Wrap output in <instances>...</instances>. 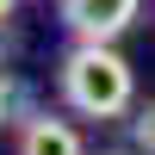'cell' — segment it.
<instances>
[{
    "mask_svg": "<svg viewBox=\"0 0 155 155\" xmlns=\"http://www.w3.org/2000/svg\"><path fill=\"white\" fill-rule=\"evenodd\" d=\"M62 99H68L81 118H124L137 99V81H130V62L118 56L112 44H74L62 56Z\"/></svg>",
    "mask_w": 155,
    "mask_h": 155,
    "instance_id": "obj_1",
    "label": "cell"
},
{
    "mask_svg": "<svg viewBox=\"0 0 155 155\" xmlns=\"http://www.w3.org/2000/svg\"><path fill=\"white\" fill-rule=\"evenodd\" d=\"M143 12V0H62V25L74 31V44H112L124 37Z\"/></svg>",
    "mask_w": 155,
    "mask_h": 155,
    "instance_id": "obj_2",
    "label": "cell"
},
{
    "mask_svg": "<svg viewBox=\"0 0 155 155\" xmlns=\"http://www.w3.org/2000/svg\"><path fill=\"white\" fill-rule=\"evenodd\" d=\"M19 155H81V137L62 118H31L19 130Z\"/></svg>",
    "mask_w": 155,
    "mask_h": 155,
    "instance_id": "obj_3",
    "label": "cell"
},
{
    "mask_svg": "<svg viewBox=\"0 0 155 155\" xmlns=\"http://www.w3.org/2000/svg\"><path fill=\"white\" fill-rule=\"evenodd\" d=\"M130 130H137V149H143V155H155V99H149V106H137Z\"/></svg>",
    "mask_w": 155,
    "mask_h": 155,
    "instance_id": "obj_4",
    "label": "cell"
},
{
    "mask_svg": "<svg viewBox=\"0 0 155 155\" xmlns=\"http://www.w3.org/2000/svg\"><path fill=\"white\" fill-rule=\"evenodd\" d=\"M6 112H12V81L0 74V118H6Z\"/></svg>",
    "mask_w": 155,
    "mask_h": 155,
    "instance_id": "obj_5",
    "label": "cell"
},
{
    "mask_svg": "<svg viewBox=\"0 0 155 155\" xmlns=\"http://www.w3.org/2000/svg\"><path fill=\"white\" fill-rule=\"evenodd\" d=\"M12 6H19V0H0V25H6V19H12Z\"/></svg>",
    "mask_w": 155,
    "mask_h": 155,
    "instance_id": "obj_6",
    "label": "cell"
},
{
    "mask_svg": "<svg viewBox=\"0 0 155 155\" xmlns=\"http://www.w3.org/2000/svg\"><path fill=\"white\" fill-rule=\"evenodd\" d=\"M106 155H143V149H106Z\"/></svg>",
    "mask_w": 155,
    "mask_h": 155,
    "instance_id": "obj_7",
    "label": "cell"
}]
</instances>
